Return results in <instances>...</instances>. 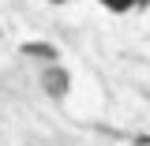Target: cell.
Here are the masks:
<instances>
[{"mask_svg":"<svg viewBox=\"0 0 150 146\" xmlns=\"http://www.w3.org/2000/svg\"><path fill=\"white\" fill-rule=\"evenodd\" d=\"M53 4H64V0H53Z\"/></svg>","mask_w":150,"mask_h":146,"instance_id":"obj_4","label":"cell"},{"mask_svg":"<svg viewBox=\"0 0 150 146\" xmlns=\"http://www.w3.org/2000/svg\"><path fill=\"white\" fill-rule=\"evenodd\" d=\"M101 4H105L109 11H116V15H124V11H131V8H135L139 0H101Z\"/></svg>","mask_w":150,"mask_h":146,"instance_id":"obj_3","label":"cell"},{"mask_svg":"<svg viewBox=\"0 0 150 146\" xmlns=\"http://www.w3.org/2000/svg\"><path fill=\"white\" fill-rule=\"evenodd\" d=\"M23 53L26 56H41V60H56V45H49V41H26V45H23Z\"/></svg>","mask_w":150,"mask_h":146,"instance_id":"obj_2","label":"cell"},{"mask_svg":"<svg viewBox=\"0 0 150 146\" xmlns=\"http://www.w3.org/2000/svg\"><path fill=\"white\" fill-rule=\"evenodd\" d=\"M41 86H45V94H49V97H64V94H68V86H71V79H68V71H64V68H49V71H41Z\"/></svg>","mask_w":150,"mask_h":146,"instance_id":"obj_1","label":"cell"}]
</instances>
